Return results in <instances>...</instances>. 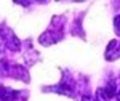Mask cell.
Returning a JSON list of instances; mask_svg holds the SVG:
<instances>
[{
    "label": "cell",
    "instance_id": "obj_1",
    "mask_svg": "<svg viewBox=\"0 0 120 101\" xmlns=\"http://www.w3.org/2000/svg\"><path fill=\"white\" fill-rule=\"evenodd\" d=\"M61 39H63V31L59 29V26L53 24V26L48 29L46 32H43V34L40 35L38 42H40L42 45H51V43H56V42H59Z\"/></svg>",
    "mask_w": 120,
    "mask_h": 101
},
{
    "label": "cell",
    "instance_id": "obj_2",
    "mask_svg": "<svg viewBox=\"0 0 120 101\" xmlns=\"http://www.w3.org/2000/svg\"><path fill=\"white\" fill-rule=\"evenodd\" d=\"M106 59L107 61H115V59H119L120 58V40H112L111 43L107 45L106 48Z\"/></svg>",
    "mask_w": 120,
    "mask_h": 101
},
{
    "label": "cell",
    "instance_id": "obj_3",
    "mask_svg": "<svg viewBox=\"0 0 120 101\" xmlns=\"http://www.w3.org/2000/svg\"><path fill=\"white\" fill-rule=\"evenodd\" d=\"M114 29H115V32H117V35L120 37V15L115 16V19H114Z\"/></svg>",
    "mask_w": 120,
    "mask_h": 101
},
{
    "label": "cell",
    "instance_id": "obj_4",
    "mask_svg": "<svg viewBox=\"0 0 120 101\" xmlns=\"http://www.w3.org/2000/svg\"><path fill=\"white\" fill-rule=\"evenodd\" d=\"M82 101H94V100H93L91 96H83V98H82Z\"/></svg>",
    "mask_w": 120,
    "mask_h": 101
},
{
    "label": "cell",
    "instance_id": "obj_5",
    "mask_svg": "<svg viewBox=\"0 0 120 101\" xmlns=\"http://www.w3.org/2000/svg\"><path fill=\"white\" fill-rule=\"evenodd\" d=\"M117 101H120V92L117 93Z\"/></svg>",
    "mask_w": 120,
    "mask_h": 101
}]
</instances>
